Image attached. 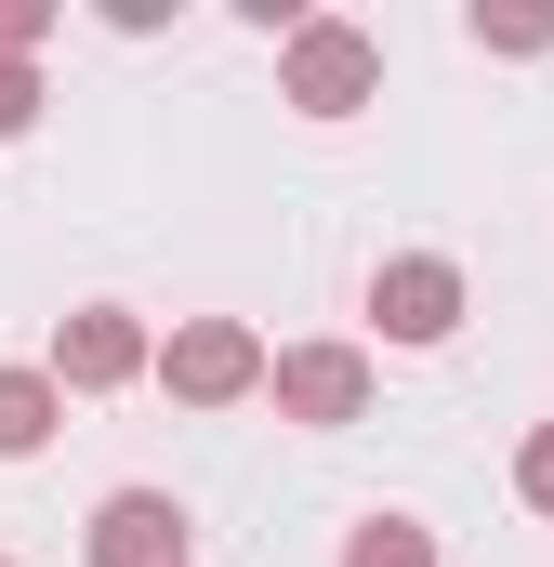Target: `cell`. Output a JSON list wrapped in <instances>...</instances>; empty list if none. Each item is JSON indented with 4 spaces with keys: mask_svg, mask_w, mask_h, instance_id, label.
<instances>
[{
    "mask_svg": "<svg viewBox=\"0 0 554 567\" xmlns=\"http://www.w3.org/2000/svg\"><path fill=\"white\" fill-rule=\"evenodd\" d=\"M370 93H383V40H370V27L304 13V27L277 40V106H304V120H357Z\"/></svg>",
    "mask_w": 554,
    "mask_h": 567,
    "instance_id": "6da1fadb",
    "label": "cell"
},
{
    "mask_svg": "<svg viewBox=\"0 0 554 567\" xmlns=\"http://www.w3.org/2000/svg\"><path fill=\"white\" fill-rule=\"evenodd\" d=\"M462 40H475V53H554V13H542V0H475Z\"/></svg>",
    "mask_w": 554,
    "mask_h": 567,
    "instance_id": "ba28073f",
    "label": "cell"
},
{
    "mask_svg": "<svg viewBox=\"0 0 554 567\" xmlns=\"http://www.w3.org/2000/svg\"><path fill=\"white\" fill-rule=\"evenodd\" d=\"M80 555L93 567H185V502L172 488H106L93 528H80Z\"/></svg>",
    "mask_w": 554,
    "mask_h": 567,
    "instance_id": "8992f818",
    "label": "cell"
},
{
    "mask_svg": "<svg viewBox=\"0 0 554 567\" xmlns=\"http://www.w3.org/2000/svg\"><path fill=\"white\" fill-rule=\"evenodd\" d=\"M185 410H238V396H265V330L252 317H172V343L145 357Z\"/></svg>",
    "mask_w": 554,
    "mask_h": 567,
    "instance_id": "7a4b0ae2",
    "label": "cell"
},
{
    "mask_svg": "<svg viewBox=\"0 0 554 567\" xmlns=\"http://www.w3.org/2000/svg\"><path fill=\"white\" fill-rule=\"evenodd\" d=\"M66 423V396H53V370H0V462H40Z\"/></svg>",
    "mask_w": 554,
    "mask_h": 567,
    "instance_id": "52a82bcc",
    "label": "cell"
},
{
    "mask_svg": "<svg viewBox=\"0 0 554 567\" xmlns=\"http://www.w3.org/2000/svg\"><path fill=\"white\" fill-rule=\"evenodd\" d=\"M0 567H13V555H0Z\"/></svg>",
    "mask_w": 554,
    "mask_h": 567,
    "instance_id": "4fadbf2b",
    "label": "cell"
},
{
    "mask_svg": "<svg viewBox=\"0 0 554 567\" xmlns=\"http://www.w3.org/2000/svg\"><path fill=\"white\" fill-rule=\"evenodd\" d=\"M40 40H53V0H0V66H27Z\"/></svg>",
    "mask_w": 554,
    "mask_h": 567,
    "instance_id": "8fae6325",
    "label": "cell"
},
{
    "mask_svg": "<svg viewBox=\"0 0 554 567\" xmlns=\"http://www.w3.org/2000/svg\"><path fill=\"white\" fill-rule=\"evenodd\" d=\"M515 502L554 515V423H529V449H515Z\"/></svg>",
    "mask_w": 554,
    "mask_h": 567,
    "instance_id": "30bf717a",
    "label": "cell"
},
{
    "mask_svg": "<svg viewBox=\"0 0 554 567\" xmlns=\"http://www.w3.org/2000/svg\"><path fill=\"white\" fill-rule=\"evenodd\" d=\"M145 357H158V330L133 303H80L53 330V396H120V383H145Z\"/></svg>",
    "mask_w": 554,
    "mask_h": 567,
    "instance_id": "277c9868",
    "label": "cell"
},
{
    "mask_svg": "<svg viewBox=\"0 0 554 567\" xmlns=\"http://www.w3.org/2000/svg\"><path fill=\"white\" fill-rule=\"evenodd\" d=\"M265 396H277V423H304V435L370 423V357H357V343H277Z\"/></svg>",
    "mask_w": 554,
    "mask_h": 567,
    "instance_id": "3957f363",
    "label": "cell"
},
{
    "mask_svg": "<svg viewBox=\"0 0 554 567\" xmlns=\"http://www.w3.org/2000/svg\"><path fill=\"white\" fill-rule=\"evenodd\" d=\"M40 133V66H0V145Z\"/></svg>",
    "mask_w": 554,
    "mask_h": 567,
    "instance_id": "7c38bea8",
    "label": "cell"
},
{
    "mask_svg": "<svg viewBox=\"0 0 554 567\" xmlns=\"http://www.w3.org/2000/svg\"><path fill=\"white\" fill-rule=\"evenodd\" d=\"M343 567H435V528H410V515H357V528H343Z\"/></svg>",
    "mask_w": 554,
    "mask_h": 567,
    "instance_id": "9c48e42d",
    "label": "cell"
},
{
    "mask_svg": "<svg viewBox=\"0 0 554 567\" xmlns=\"http://www.w3.org/2000/svg\"><path fill=\"white\" fill-rule=\"evenodd\" d=\"M370 330H383V343H449V330H462V265H449V251L370 265Z\"/></svg>",
    "mask_w": 554,
    "mask_h": 567,
    "instance_id": "5b68a950",
    "label": "cell"
}]
</instances>
